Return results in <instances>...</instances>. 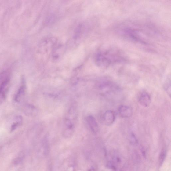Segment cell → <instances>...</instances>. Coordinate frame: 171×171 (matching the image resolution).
Wrapping results in <instances>:
<instances>
[{"mask_svg": "<svg viewBox=\"0 0 171 171\" xmlns=\"http://www.w3.org/2000/svg\"><path fill=\"white\" fill-rule=\"evenodd\" d=\"M116 55L110 52L100 53L96 56V62L99 66L106 67L116 61Z\"/></svg>", "mask_w": 171, "mask_h": 171, "instance_id": "7a4b0ae2", "label": "cell"}, {"mask_svg": "<svg viewBox=\"0 0 171 171\" xmlns=\"http://www.w3.org/2000/svg\"><path fill=\"white\" fill-rule=\"evenodd\" d=\"M164 89L167 93L171 96V83L170 80H167L164 85Z\"/></svg>", "mask_w": 171, "mask_h": 171, "instance_id": "7c38bea8", "label": "cell"}, {"mask_svg": "<svg viewBox=\"0 0 171 171\" xmlns=\"http://www.w3.org/2000/svg\"><path fill=\"white\" fill-rule=\"evenodd\" d=\"M88 171H96V170L94 168H91L89 169Z\"/></svg>", "mask_w": 171, "mask_h": 171, "instance_id": "5bb4252c", "label": "cell"}, {"mask_svg": "<svg viewBox=\"0 0 171 171\" xmlns=\"http://www.w3.org/2000/svg\"><path fill=\"white\" fill-rule=\"evenodd\" d=\"M9 81L10 75L9 72L5 71L0 73V96L3 98L5 97Z\"/></svg>", "mask_w": 171, "mask_h": 171, "instance_id": "3957f363", "label": "cell"}, {"mask_svg": "<svg viewBox=\"0 0 171 171\" xmlns=\"http://www.w3.org/2000/svg\"><path fill=\"white\" fill-rule=\"evenodd\" d=\"M115 120V113L111 110H108L105 112L103 115V120L107 125L112 124Z\"/></svg>", "mask_w": 171, "mask_h": 171, "instance_id": "8992f818", "label": "cell"}, {"mask_svg": "<svg viewBox=\"0 0 171 171\" xmlns=\"http://www.w3.org/2000/svg\"><path fill=\"white\" fill-rule=\"evenodd\" d=\"M78 117V110L74 104L70 106L64 118L63 135L68 138L72 137L75 129Z\"/></svg>", "mask_w": 171, "mask_h": 171, "instance_id": "6da1fadb", "label": "cell"}, {"mask_svg": "<svg viewBox=\"0 0 171 171\" xmlns=\"http://www.w3.org/2000/svg\"><path fill=\"white\" fill-rule=\"evenodd\" d=\"M87 122L91 130L95 134L97 133L99 130L98 124L95 118L91 115L89 116L87 118Z\"/></svg>", "mask_w": 171, "mask_h": 171, "instance_id": "52a82bcc", "label": "cell"}, {"mask_svg": "<svg viewBox=\"0 0 171 171\" xmlns=\"http://www.w3.org/2000/svg\"><path fill=\"white\" fill-rule=\"evenodd\" d=\"M37 109L34 106L28 105L25 107L24 112L28 115H37Z\"/></svg>", "mask_w": 171, "mask_h": 171, "instance_id": "9c48e42d", "label": "cell"}, {"mask_svg": "<svg viewBox=\"0 0 171 171\" xmlns=\"http://www.w3.org/2000/svg\"><path fill=\"white\" fill-rule=\"evenodd\" d=\"M26 87L24 81L18 91L15 97V101L17 103L21 101L26 93Z\"/></svg>", "mask_w": 171, "mask_h": 171, "instance_id": "ba28073f", "label": "cell"}, {"mask_svg": "<svg viewBox=\"0 0 171 171\" xmlns=\"http://www.w3.org/2000/svg\"><path fill=\"white\" fill-rule=\"evenodd\" d=\"M23 122L22 117L20 116H17L15 119V122L13 124L11 127L10 131L15 130L16 128L20 125Z\"/></svg>", "mask_w": 171, "mask_h": 171, "instance_id": "30bf717a", "label": "cell"}, {"mask_svg": "<svg viewBox=\"0 0 171 171\" xmlns=\"http://www.w3.org/2000/svg\"><path fill=\"white\" fill-rule=\"evenodd\" d=\"M130 140L131 143L133 144L137 143V138L133 133H132L130 135Z\"/></svg>", "mask_w": 171, "mask_h": 171, "instance_id": "4fadbf2b", "label": "cell"}, {"mask_svg": "<svg viewBox=\"0 0 171 171\" xmlns=\"http://www.w3.org/2000/svg\"><path fill=\"white\" fill-rule=\"evenodd\" d=\"M166 149H163L160 152L158 159V162L159 166H161L162 165L164 162L166 158Z\"/></svg>", "mask_w": 171, "mask_h": 171, "instance_id": "8fae6325", "label": "cell"}, {"mask_svg": "<svg viewBox=\"0 0 171 171\" xmlns=\"http://www.w3.org/2000/svg\"><path fill=\"white\" fill-rule=\"evenodd\" d=\"M138 101L140 104L144 107L147 108L150 105L151 98L147 92H142L139 96Z\"/></svg>", "mask_w": 171, "mask_h": 171, "instance_id": "277c9868", "label": "cell"}, {"mask_svg": "<svg viewBox=\"0 0 171 171\" xmlns=\"http://www.w3.org/2000/svg\"><path fill=\"white\" fill-rule=\"evenodd\" d=\"M119 115L123 118H128L133 115V110L130 107L125 105H122L118 108Z\"/></svg>", "mask_w": 171, "mask_h": 171, "instance_id": "5b68a950", "label": "cell"}]
</instances>
